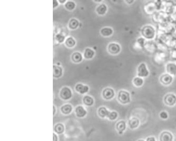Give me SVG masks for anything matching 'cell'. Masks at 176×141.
<instances>
[{"label":"cell","instance_id":"6da1fadb","mask_svg":"<svg viewBox=\"0 0 176 141\" xmlns=\"http://www.w3.org/2000/svg\"><path fill=\"white\" fill-rule=\"evenodd\" d=\"M154 28L151 26H144L141 30V33L144 38L146 39H152L155 37Z\"/></svg>","mask_w":176,"mask_h":141},{"label":"cell","instance_id":"7a4b0ae2","mask_svg":"<svg viewBox=\"0 0 176 141\" xmlns=\"http://www.w3.org/2000/svg\"><path fill=\"white\" fill-rule=\"evenodd\" d=\"M118 98L119 102L123 105L130 103L131 101L130 93L125 90H120L119 91Z\"/></svg>","mask_w":176,"mask_h":141},{"label":"cell","instance_id":"3957f363","mask_svg":"<svg viewBox=\"0 0 176 141\" xmlns=\"http://www.w3.org/2000/svg\"><path fill=\"white\" fill-rule=\"evenodd\" d=\"M149 75V72L145 63L140 64L138 68V76L141 78L146 77Z\"/></svg>","mask_w":176,"mask_h":141},{"label":"cell","instance_id":"277c9868","mask_svg":"<svg viewBox=\"0 0 176 141\" xmlns=\"http://www.w3.org/2000/svg\"><path fill=\"white\" fill-rule=\"evenodd\" d=\"M164 101L168 106H174L176 104V96L174 93H168L164 96Z\"/></svg>","mask_w":176,"mask_h":141},{"label":"cell","instance_id":"5b68a950","mask_svg":"<svg viewBox=\"0 0 176 141\" xmlns=\"http://www.w3.org/2000/svg\"><path fill=\"white\" fill-rule=\"evenodd\" d=\"M174 135L170 132L162 131L159 136V141H174Z\"/></svg>","mask_w":176,"mask_h":141},{"label":"cell","instance_id":"8992f818","mask_svg":"<svg viewBox=\"0 0 176 141\" xmlns=\"http://www.w3.org/2000/svg\"><path fill=\"white\" fill-rule=\"evenodd\" d=\"M60 97L62 98V100H69L72 96V91L69 88L64 87L62 88L60 91Z\"/></svg>","mask_w":176,"mask_h":141},{"label":"cell","instance_id":"52a82bcc","mask_svg":"<svg viewBox=\"0 0 176 141\" xmlns=\"http://www.w3.org/2000/svg\"><path fill=\"white\" fill-rule=\"evenodd\" d=\"M140 119L136 117H133L131 118L128 121V125L130 129H136L138 128L139 126H140Z\"/></svg>","mask_w":176,"mask_h":141},{"label":"cell","instance_id":"ba28073f","mask_svg":"<svg viewBox=\"0 0 176 141\" xmlns=\"http://www.w3.org/2000/svg\"><path fill=\"white\" fill-rule=\"evenodd\" d=\"M102 95L105 100H110L114 97L115 93L114 90L111 88H106L103 90Z\"/></svg>","mask_w":176,"mask_h":141},{"label":"cell","instance_id":"9c48e42d","mask_svg":"<svg viewBox=\"0 0 176 141\" xmlns=\"http://www.w3.org/2000/svg\"><path fill=\"white\" fill-rule=\"evenodd\" d=\"M126 122L123 120L118 121L115 125V129L120 135H122L124 133V132L126 130Z\"/></svg>","mask_w":176,"mask_h":141},{"label":"cell","instance_id":"30bf717a","mask_svg":"<svg viewBox=\"0 0 176 141\" xmlns=\"http://www.w3.org/2000/svg\"><path fill=\"white\" fill-rule=\"evenodd\" d=\"M173 81V77L169 74H164L161 76L160 82L164 85H169Z\"/></svg>","mask_w":176,"mask_h":141},{"label":"cell","instance_id":"8fae6325","mask_svg":"<svg viewBox=\"0 0 176 141\" xmlns=\"http://www.w3.org/2000/svg\"><path fill=\"white\" fill-rule=\"evenodd\" d=\"M108 51L110 54L116 55L120 52V46L116 43H111L108 45Z\"/></svg>","mask_w":176,"mask_h":141},{"label":"cell","instance_id":"7c38bea8","mask_svg":"<svg viewBox=\"0 0 176 141\" xmlns=\"http://www.w3.org/2000/svg\"><path fill=\"white\" fill-rule=\"evenodd\" d=\"M76 116L78 118H83L86 116L87 112L82 106H78L75 109Z\"/></svg>","mask_w":176,"mask_h":141},{"label":"cell","instance_id":"4fadbf2b","mask_svg":"<svg viewBox=\"0 0 176 141\" xmlns=\"http://www.w3.org/2000/svg\"><path fill=\"white\" fill-rule=\"evenodd\" d=\"M65 131V127L64 124L61 123H58L55 125L54 127V132L57 135H61Z\"/></svg>","mask_w":176,"mask_h":141},{"label":"cell","instance_id":"5bb4252c","mask_svg":"<svg viewBox=\"0 0 176 141\" xmlns=\"http://www.w3.org/2000/svg\"><path fill=\"white\" fill-rule=\"evenodd\" d=\"M166 70L168 74L171 76L176 75V64L174 63H168L166 66Z\"/></svg>","mask_w":176,"mask_h":141},{"label":"cell","instance_id":"9a60e30c","mask_svg":"<svg viewBox=\"0 0 176 141\" xmlns=\"http://www.w3.org/2000/svg\"><path fill=\"white\" fill-rule=\"evenodd\" d=\"M72 111V106L70 104H65L64 105L62 106L60 108V111L64 115H69L70 114Z\"/></svg>","mask_w":176,"mask_h":141},{"label":"cell","instance_id":"2e32d148","mask_svg":"<svg viewBox=\"0 0 176 141\" xmlns=\"http://www.w3.org/2000/svg\"><path fill=\"white\" fill-rule=\"evenodd\" d=\"M109 112H110V111L105 107L102 106V107H100V108H98L97 113H98V116L100 118H106V117L107 118Z\"/></svg>","mask_w":176,"mask_h":141},{"label":"cell","instance_id":"e0dca14e","mask_svg":"<svg viewBox=\"0 0 176 141\" xmlns=\"http://www.w3.org/2000/svg\"><path fill=\"white\" fill-rule=\"evenodd\" d=\"M76 90L80 93H85L88 91L89 88L86 85H84L82 83H78L76 86Z\"/></svg>","mask_w":176,"mask_h":141},{"label":"cell","instance_id":"ac0fdd59","mask_svg":"<svg viewBox=\"0 0 176 141\" xmlns=\"http://www.w3.org/2000/svg\"><path fill=\"white\" fill-rule=\"evenodd\" d=\"M62 75V68L56 65L53 66V76L54 77H60Z\"/></svg>","mask_w":176,"mask_h":141},{"label":"cell","instance_id":"d6986e66","mask_svg":"<svg viewBox=\"0 0 176 141\" xmlns=\"http://www.w3.org/2000/svg\"><path fill=\"white\" fill-rule=\"evenodd\" d=\"M113 32V29L112 28H109V27H105V28H102L100 30V33L102 35L105 37H108L112 35Z\"/></svg>","mask_w":176,"mask_h":141},{"label":"cell","instance_id":"ffe728a7","mask_svg":"<svg viewBox=\"0 0 176 141\" xmlns=\"http://www.w3.org/2000/svg\"><path fill=\"white\" fill-rule=\"evenodd\" d=\"M83 103L84 104L88 106H92L94 104V100L92 97L88 95H86L83 98Z\"/></svg>","mask_w":176,"mask_h":141},{"label":"cell","instance_id":"44dd1931","mask_svg":"<svg viewBox=\"0 0 176 141\" xmlns=\"http://www.w3.org/2000/svg\"><path fill=\"white\" fill-rule=\"evenodd\" d=\"M107 10V8L106 5L105 4H101L97 8L96 11L98 14L104 15V14H105Z\"/></svg>","mask_w":176,"mask_h":141},{"label":"cell","instance_id":"7402d4cb","mask_svg":"<svg viewBox=\"0 0 176 141\" xmlns=\"http://www.w3.org/2000/svg\"><path fill=\"white\" fill-rule=\"evenodd\" d=\"M133 83L135 86H136L137 87H140L143 85L144 81L142 78L136 77L133 79Z\"/></svg>","mask_w":176,"mask_h":141},{"label":"cell","instance_id":"603a6c76","mask_svg":"<svg viewBox=\"0 0 176 141\" xmlns=\"http://www.w3.org/2000/svg\"><path fill=\"white\" fill-rule=\"evenodd\" d=\"M118 112H116V111H110L107 118L110 121H114L116 120V119L118 118Z\"/></svg>","mask_w":176,"mask_h":141},{"label":"cell","instance_id":"cb8c5ba5","mask_svg":"<svg viewBox=\"0 0 176 141\" xmlns=\"http://www.w3.org/2000/svg\"><path fill=\"white\" fill-rule=\"evenodd\" d=\"M72 59L75 62H81L82 60V55L78 52H75L72 54Z\"/></svg>","mask_w":176,"mask_h":141},{"label":"cell","instance_id":"d4e9b609","mask_svg":"<svg viewBox=\"0 0 176 141\" xmlns=\"http://www.w3.org/2000/svg\"><path fill=\"white\" fill-rule=\"evenodd\" d=\"M94 55V51L90 48H86L84 52V56L86 58L90 59L92 58Z\"/></svg>","mask_w":176,"mask_h":141},{"label":"cell","instance_id":"484cf974","mask_svg":"<svg viewBox=\"0 0 176 141\" xmlns=\"http://www.w3.org/2000/svg\"><path fill=\"white\" fill-rule=\"evenodd\" d=\"M78 25H79V22H78V20H76L75 19H71L69 23V27L72 29H75L77 28Z\"/></svg>","mask_w":176,"mask_h":141},{"label":"cell","instance_id":"4316f807","mask_svg":"<svg viewBox=\"0 0 176 141\" xmlns=\"http://www.w3.org/2000/svg\"><path fill=\"white\" fill-rule=\"evenodd\" d=\"M66 46H68V47H72L73 46L75 45V40L72 38V37H69L67 38L66 40Z\"/></svg>","mask_w":176,"mask_h":141},{"label":"cell","instance_id":"83f0119b","mask_svg":"<svg viewBox=\"0 0 176 141\" xmlns=\"http://www.w3.org/2000/svg\"><path fill=\"white\" fill-rule=\"evenodd\" d=\"M65 7L68 10H73L75 7V3L72 1H68L66 2L65 4Z\"/></svg>","mask_w":176,"mask_h":141},{"label":"cell","instance_id":"f1b7e54d","mask_svg":"<svg viewBox=\"0 0 176 141\" xmlns=\"http://www.w3.org/2000/svg\"><path fill=\"white\" fill-rule=\"evenodd\" d=\"M159 116H160V118L164 120H166L168 119V117H169L168 113L166 111H162L160 112Z\"/></svg>","mask_w":176,"mask_h":141},{"label":"cell","instance_id":"f546056e","mask_svg":"<svg viewBox=\"0 0 176 141\" xmlns=\"http://www.w3.org/2000/svg\"><path fill=\"white\" fill-rule=\"evenodd\" d=\"M56 39L59 42H62L65 40L64 36H63L62 34H57L56 36Z\"/></svg>","mask_w":176,"mask_h":141},{"label":"cell","instance_id":"4dcf8cb0","mask_svg":"<svg viewBox=\"0 0 176 141\" xmlns=\"http://www.w3.org/2000/svg\"><path fill=\"white\" fill-rule=\"evenodd\" d=\"M146 141H157L156 139L154 136H148L146 137Z\"/></svg>","mask_w":176,"mask_h":141},{"label":"cell","instance_id":"1f68e13d","mask_svg":"<svg viewBox=\"0 0 176 141\" xmlns=\"http://www.w3.org/2000/svg\"><path fill=\"white\" fill-rule=\"evenodd\" d=\"M59 141V138L58 136L56 133H53V141Z\"/></svg>","mask_w":176,"mask_h":141},{"label":"cell","instance_id":"d6a6232c","mask_svg":"<svg viewBox=\"0 0 176 141\" xmlns=\"http://www.w3.org/2000/svg\"><path fill=\"white\" fill-rule=\"evenodd\" d=\"M58 2L57 1H53V6L54 7H55V6H57L58 5Z\"/></svg>","mask_w":176,"mask_h":141},{"label":"cell","instance_id":"836d02e7","mask_svg":"<svg viewBox=\"0 0 176 141\" xmlns=\"http://www.w3.org/2000/svg\"><path fill=\"white\" fill-rule=\"evenodd\" d=\"M53 108H54V112H53V115H55V113H56V108H55V106H53Z\"/></svg>","mask_w":176,"mask_h":141},{"label":"cell","instance_id":"e575fe53","mask_svg":"<svg viewBox=\"0 0 176 141\" xmlns=\"http://www.w3.org/2000/svg\"><path fill=\"white\" fill-rule=\"evenodd\" d=\"M134 2V1H126V3H128L129 4H131Z\"/></svg>","mask_w":176,"mask_h":141},{"label":"cell","instance_id":"d590c367","mask_svg":"<svg viewBox=\"0 0 176 141\" xmlns=\"http://www.w3.org/2000/svg\"><path fill=\"white\" fill-rule=\"evenodd\" d=\"M136 141H146V140H144L143 139H139L138 140H137Z\"/></svg>","mask_w":176,"mask_h":141},{"label":"cell","instance_id":"8d00e7d4","mask_svg":"<svg viewBox=\"0 0 176 141\" xmlns=\"http://www.w3.org/2000/svg\"><path fill=\"white\" fill-rule=\"evenodd\" d=\"M59 2H60V3H64V2H65V1H59Z\"/></svg>","mask_w":176,"mask_h":141}]
</instances>
